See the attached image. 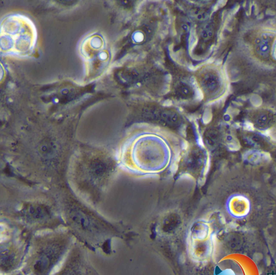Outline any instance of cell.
Returning <instances> with one entry per match:
<instances>
[{"instance_id":"5b68a950","label":"cell","mask_w":276,"mask_h":275,"mask_svg":"<svg viewBox=\"0 0 276 275\" xmlns=\"http://www.w3.org/2000/svg\"><path fill=\"white\" fill-rule=\"evenodd\" d=\"M75 242L73 236L65 227L34 236L20 271L25 275H52Z\"/></svg>"},{"instance_id":"9c48e42d","label":"cell","mask_w":276,"mask_h":275,"mask_svg":"<svg viewBox=\"0 0 276 275\" xmlns=\"http://www.w3.org/2000/svg\"><path fill=\"white\" fill-rule=\"evenodd\" d=\"M89 251L75 241L62 266L53 275H100L91 263Z\"/></svg>"},{"instance_id":"277c9868","label":"cell","mask_w":276,"mask_h":275,"mask_svg":"<svg viewBox=\"0 0 276 275\" xmlns=\"http://www.w3.org/2000/svg\"><path fill=\"white\" fill-rule=\"evenodd\" d=\"M65 228L76 241L93 252L111 253L114 228L103 216L66 188L55 190Z\"/></svg>"},{"instance_id":"6da1fadb","label":"cell","mask_w":276,"mask_h":275,"mask_svg":"<svg viewBox=\"0 0 276 275\" xmlns=\"http://www.w3.org/2000/svg\"><path fill=\"white\" fill-rule=\"evenodd\" d=\"M1 152L15 173L49 189L64 187L76 149L75 133L58 127L22 128L1 133Z\"/></svg>"},{"instance_id":"30bf717a","label":"cell","mask_w":276,"mask_h":275,"mask_svg":"<svg viewBox=\"0 0 276 275\" xmlns=\"http://www.w3.org/2000/svg\"><path fill=\"white\" fill-rule=\"evenodd\" d=\"M188 251L193 260L206 261L212 255L214 247L213 235L207 226L193 228L188 238Z\"/></svg>"},{"instance_id":"7a4b0ae2","label":"cell","mask_w":276,"mask_h":275,"mask_svg":"<svg viewBox=\"0 0 276 275\" xmlns=\"http://www.w3.org/2000/svg\"><path fill=\"white\" fill-rule=\"evenodd\" d=\"M0 204L1 224L29 238L65 227L55 190L1 176Z\"/></svg>"},{"instance_id":"8992f818","label":"cell","mask_w":276,"mask_h":275,"mask_svg":"<svg viewBox=\"0 0 276 275\" xmlns=\"http://www.w3.org/2000/svg\"><path fill=\"white\" fill-rule=\"evenodd\" d=\"M37 39V30L31 20L21 15H12L1 24V51L4 54L25 56L31 54Z\"/></svg>"},{"instance_id":"52a82bcc","label":"cell","mask_w":276,"mask_h":275,"mask_svg":"<svg viewBox=\"0 0 276 275\" xmlns=\"http://www.w3.org/2000/svg\"><path fill=\"white\" fill-rule=\"evenodd\" d=\"M0 243V271L1 275H11L21 269L30 246L29 238L3 224Z\"/></svg>"},{"instance_id":"8fae6325","label":"cell","mask_w":276,"mask_h":275,"mask_svg":"<svg viewBox=\"0 0 276 275\" xmlns=\"http://www.w3.org/2000/svg\"><path fill=\"white\" fill-rule=\"evenodd\" d=\"M11 275H25L21 271H20Z\"/></svg>"},{"instance_id":"ba28073f","label":"cell","mask_w":276,"mask_h":275,"mask_svg":"<svg viewBox=\"0 0 276 275\" xmlns=\"http://www.w3.org/2000/svg\"><path fill=\"white\" fill-rule=\"evenodd\" d=\"M80 53L89 77L94 79L100 76L109 59L108 52L101 36L93 35L86 38L81 43Z\"/></svg>"},{"instance_id":"3957f363","label":"cell","mask_w":276,"mask_h":275,"mask_svg":"<svg viewBox=\"0 0 276 275\" xmlns=\"http://www.w3.org/2000/svg\"><path fill=\"white\" fill-rule=\"evenodd\" d=\"M114 169L113 159L104 149L78 147L70 160L66 181L74 195L95 209L101 201Z\"/></svg>"}]
</instances>
